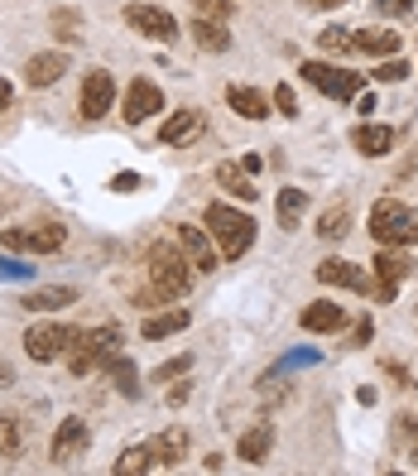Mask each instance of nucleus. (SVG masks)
<instances>
[{"instance_id": "nucleus-1", "label": "nucleus", "mask_w": 418, "mask_h": 476, "mask_svg": "<svg viewBox=\"0 0 418 476\" xmlns=\"http://www.w3.org/2000/svg\"><path fill=\"white\" fill-rule=\"evenodd\" d=\"M193 260H188L178 246L169 241H154L149 251H145V275H149V294H145V303H173V299H183L188 289H193Z\"/></svg>"}, {"instance_id": "nucleus-2", "label": "nucleus", "mask_w": 418, "mask_h": 476, "mask_svg": "<svg viewBox=\"0 0 418 476\" xmlns=\"http://www.w3.org/2000/svg\"><path fill=\"white\" fill-rule=\"evenodd\" d=\"M202 222H207L212 241H217V251L226 260H241L250 246H255V222H250L245 212H236L231 202H212V207L202 212Z\"/></svg>"}, {"instance_id": "nucleus-3", "label": "nucleus", "mask_w": 418, "mask_h": 476, "mask_svg": "<svg viewBox=\"0 0 418 476\" xmlns=\"http://www.w3.org/2000/svg\"><path fill=\"white\" fill-rule=\"evenodd\" d=\"M370 241L375 246H418V212L404 207L399 198H380L370 207Z\"/></svg>"}, {"instance_id": "nucleus-4", "label": "nucleus", "mask_w": 418, "mask_h": 476, "mask_svg": "<svg viewBox=\"0 0 418 476\" xmlns=\"http://www.w3.org/2000/svg\"><path fill=\"white\" fill-rule=\"evenodd\" d=\"M121 347V327H92V332H77V342L68 347V366H73V375H92L97 366H106Z\"/></svg>"}, {"instance_id": "nucleus-5", "label": "nucleus", "mask_w": 418, "mask_h": 476, "mask_svg": "<svg viewBox=\"0 0 418 476\" xmlns=\"http://www.w3.org/2000/svg\"><path fill=\"white\" fill-rule=\"evenodd\" d=\"M63 241H68V226H58V222L10 226V231L0 236V246H5V251H34V255H53V251H63Z\"/></svg>"}, {"instance_id": "nucleus-6", "label": "nucleus", "mask_w": 418, "mask_h": 476, "mask_svg": "<svg viewBox=\"0 0 418 476\" xmlns=\"http://www.w3.org/2000/svg\"><path fill=\"white\" fill-rule=\"evenodd\" d=\"M375 303H394V294H399V284L414 275L409 255H399V246H375Z\"/></svg>"}, {"instance_id": "nucleus-7", "label": "nucleus", "mask_w": 418, "mask_h": 476, "mask_svg": "<svg viewBox=\"0 0 418 476\" xmlns=\"http://www.w3.org/2000/svg\"><path fill=\"white\" fill-rule=\"evenodd\" d=\"M298 73H303V82H313L322 97H332V101H356V97H361V77L346 73V68H332V63H303Z\"/></svg>"}, {"instance_id": "nucleus-8", "label": "nucleus", "mask_w": 418, "mask_h": 476, "mask_svg": "<svg viewBox=\"0 0 418 476\" xmlns=\"http://www.w3.org/2000/svg\"><path fill=\"white\" fill-rule=\"evenodd\" d=\"M73 342H77V327H63V323H39L25 332V351L34 361H58V356H68Z\"/></svg>"}, {"instance_id": "nucleus-9", "label": "nucleus", "mask_w": 418, "mask_h": 476, "mask_svg": "<svg viewBox=\"0 0 418 476\" xmlns=\"http://www.w3.org/2000/svg\"><path fill=\"white\" fill-rule=\"evenodd\" d=\"M125 25L135 29V34H145V39L154 44H173L178 39V20L169 15V10H159V5H125Z\"/></svg>"}, {"instance_id": "nucleus-10", "label": "nucleus", "mask_w": 418, "mask_h": 476, "mask_svg": "<svg viewBox=\"0 0 418 476\" xmlns=\"http://www.w3.org/2000/svg\"><path fill=\"white\" fill-rule=\"evenodd\" d=\"M178 246H183V255L193 260V270L197 275H212V270L221 265V251H217V241H212V231L207 226H178Z\"/></svg>"}, {"instance_id": "nucleus-11", "label": "nucleus", "mask_w": 418, "mask_h": 476, "mask_svg": "<svg viewBox=\"0 0 418 476\" xmlns=\"http://www.w3.org/2000/svg\"><path fill=\"white\" fill-rule=\"evenodd\" d=\"M154 111H164V92L154 87L149 77H135V82H130V92H125V101H121L125 125H145Z\"/></svg>"}, {"instance_id": "nucleus-12", "label": "nucleus", "mask_w": 418, "mask_h": 476, "mask_svg": "<svg viewBox=\"0 0 418 476\" xmlns=\"http://www.w3.org/2000/svg\"><path fill=\"white\" fill-rule=\"evenodd\" d=\"M111 101H116V77L92 68V73L82 77V116H87V121H101V116L111 111Z\"/></svg>"}, {"instance_id": "nucleus-13", "label": "nucleus", "mask_w": 418, "mask_h": 476, "mask_svg": "<svg viewBox=\"0 0 418 476\" xmlns=\"http://www.w3.org/2000/svg\"><path fill=\"white\" fill-rule=\"evenodd\" d=\"M82 452H87V424H82V419H63V424H58V433H53L49 462H53V467H68V462L82 457Z\"/></svg>"}, {"instance_id": "nucleus-14", "label": "nucleus", "mask_w": 418, "mask_h": 476, "mask_svg": "<svg viewBox=\"0 0 418 476\" xmlns=\"http://www.w3.org/2000/svg\"><path fill=\"white\" fill-rule=\"evenodd\" d=\"M202 130H207V116H202L197 106H183V111H173L169 121L159 125V145H188Z\"/></svg>"}, {"instance_id": "nucleus-15", "label": "nucleus", "mask_w": 418, "mask_h": 476, "mask_svg": "<svg viewBox=\"0 0 418 476\" xmlns=\"http://www.w3.org/2000/svg\"><path fill=\"white\" fill-rule=\"evenodd\" d=\"M351 145L361 149L366 159H380V154H390V149H394V130H390V125L366 121V125H356V130H351Z\"/></svg>"}, {"instance_id": "nucleus-16", "label": "nucleus", "mask_w": 418, "mask_h": 476, "mask_svg": "<svg viewBox=\"0 0 418 476\" xmlns=\"http://www.w3.org/2000/svg\"><path fill=\"white\" fill-rule=\"evenodd\" d=\"M63 73H68V58L63 53H34L29 63H25V82H29V87H53Z\"/></svg>"}, {"instance_id": "nucleus-17", "label": "nucleus", "mask_w": 418, "mask_h": 476, "mask_svg": "<svg viewBox=\"0 0 418 476\" xmlns=\"http://www.w3.org/2000/svg\"><path fill=\"white\" fill-rule=\"evenodd\" d=\"M226 106H231L236 116H245V121H265L269 116L265 92H255V87H226Z\"/></svg>"}, {"instance_id": "nucleus-18", "label": "nucleus", "mask_w": 418, "mask_h": 476, "mask_svg": "<svg viewBox=\"0 0 418 476\" xmlns=\"http://www.w3.org/2000/svg\"><path fill=\"white\" fill-rule=\"evenodd\" d=\"M149 448L159 457V467H178L188 457V428H164L159 438H149Z\"/></svg>"}, {"instance_id": "nucleus-19", "label": "nucleus", "mask_w": 418, "mask_h": 476, "mask_svg": "<svg viewBox=\"0 0 418 476\" xmlns=\"http://www.w3.org/2000/svg\"><path fill=\"white\" fill-rule=\"evenodd\" d=\"M318 279H322V284H337V289H366L361 265H351V260H322V265H318Z\"/></svg>"}, {"instance_id": "nucleus-20", "label": "nucleus", "mask_w": 418, "mask_h": 476, "mask_svg": "<svg viewBox=\"0 0 418 476\" xmlns=\"http://www.w3.org/2000/svg\"><path fill=\"white\" fill-rule=\"evenodd\" d=\"M269 448H274V428H269V424H260V428H250L241 443H236V457L250 462V467H260V462L269 457Z\"/></svg>"}, {"instance_id": "nucleus-21", "label": "nucleus", "mask_w": 418, "mask_h": 476, "mask_svg": "<svg viewBox=\"0 0 418 476\" xmlns=\"http://www.w3.org/2000/svg\"><path fill=\"white\" fill-rule=\"evenodd\" d=\"M351 44L361 53H370V58H394L399 53V34H390V29H356Z\"/></svg>"}, {"instance_id": "nucleus-22", "label": "nucleus", "mask_w": 418, "mask_h": 476, "mask_svg": "<svg viewBox=\"0 0 418 476\" xmlns=\"http://www.w3.org/2000/svg\"><path fill=\"white\" fill-rule=\"evenodd\" d=\"M0 457L5 462L25 457V419L20 414H0Z\"/></svg>"}, {"instance_id": "nucleus-23", "label": "nucleus", "mask_w": 418, "mask_h": 476, "mask_svg": "<svg viewBox=\"0 0 418 476\" xmlns=\"http://www.w3.org/2000/svg\"><path fill=\"white\" fill-rule=\"evenodd\" d=\"M303 207H308V193H303V188H279V198H274V217H279L284 231H298Z\"/></svg>"}, {"instance_id": "nucleus-24", "label": "nucleus", "mask_w": 418, "mask_h": 476, "mask_svg": "<svg viewBox=\"0 0 418 476\" xmlns=\"http://www.w3.org/2000/svg\"><path fill=\"white\" fill-rule=\"evenodd\" d=\"M303 327H308V332H342V327H346L342 303H308V308H303Z\"/></svg>"}, {"instance_id": "nucleus-25", "label": "nucleus", "mask_w": 418, "mask_h": 476, "mask_svg": "<svg viewBox=\"0 0 418 476\" xmlns=\"http://www.w3.org/2000/svg\"><path fill=\"white\" fill-rule=\"evenodd\" d=\"M188 327V308H169V313H154L145 318V342H164V337H173V332H183Z\"/></svg>"}, {"instance_id": "nucleus-26", "label": "nucleus", "mask_w": 418, "mask_h": 476, "mask_svg": "<svg viewBox=\"0 0 418 476\" xmlns=\"http://www.w3.org/2000/svg\"><path fill=\"white\" fill-rule=\"evenodd\" d=\"M193 39H197V49H207V53H226L231 49V34H226L221 20H193Z\"/></svg>"}, {"instance_id": "nucleus-27", "label": "nucleus", "mask_w": 418, "mask_h": 476, "mask_svg": "<svg viewBox=\"0 0 418 476\" xmlns=\"http://www.w3.org/2000/svg\"><path fill=\"white\" fill-rule=\"evenodd\" d=\"M63 303H77V294L73 289H29L25 299H20L25 313H53V308H63Z\"/></svg>"}, {"instance_id": "nucleus-28", "label": "nucleus", "mask_w": 418, "mask_h": 476, "mask_svg": "<svg viewBox=\"0 0 418 476\" xmlns=\"http://www.w3.org/2000/svg\"><path fill=\"white\" fill-rule=\"evenodd\" d=\"M217 183H221L231 198H241V202H255V198H260V188L250 183V173L236 169V164H221V169H217Z\"/></svg>"}, {"instance_id": "nucleus-29", "label": "nucleus", "mask_w": 418, "mask_h": 476, "mask_svg": "<svg viewBox=\"0 0 418 476\" xmlns=\"http://www.w3.org/2000/svg\"><path fill=\"white\" fill-rule=\"evenodd\" d=\"M101 371L116 380V390H121L125 399H140V375H135V366H130L125 356H111V361H106Z\"/></svg>"}, {"instance_id": "nucleus-30", "label": "nucleus", "mask_w": 418, "mask_h": 476, "mask_svg": "<svg viewBox=\"0 0 418 476\" xmlns=\"http://www.w3.org/2000/svg\"><path fill=\"white\" fill-rule=\"evenodd\" d=\"M154 467H159V457H154L149 443L145 448H125L121 462H116V472H121V476H140V472H154Z\"/></svg>"}, {"instance_id": "nucleus-31", "label": "nucleus", "mask_w": 418, "mask_h": 476, "mask_svg": "<svg viewBox=\"0 0 418 476\" xmlns=\"http://www.w3.org/2000/svg\"><path fill=\"white\" fill-rule=\"evenodd\" d=\"M346 231H351V212H346V207H327L318 217V236H322V241H342Z\"/></svg>"}, {"instance_id": "nucleus-32", "label": "nucleus", "mask_w": 418, "mask_h": 476, "mask_svg": "<svg viewBox=\"0 0 418 476\" xmlns=\"http://www.w3.org/2000/svg\"><path fill=\"white\" fill-rule=\"evenodd\" d=\"M53 39L58 44H82V15L77 10H53Z\"/></svg>"}, {"instance_id": "nucleus-33", "label": "nucleus", "mask_w": 418, "mask_h": 476, "mask_svg": "<svg viewBox=\"0 0 418 476\" xmlns=\"http://www.w3.org/2000/svg\"><path fill=\"white\" fill-rule=\"evenodd\" d=\"M193 10H197V20H231V0H193Z\"/></svg>"}, {"instance_id": "nucleus-34", "label": "nucleus", "mask_w": 418, "mask_h": 476, "mask_svg": "<svg viewBox=\"0 0 418 476\" xmlns=\"http://www.w3.org/2000/svg\"><path fill=\"white\" fill-rule=\"evenodd\" d=\"M318 44H322L327 53H346V49H356V44H351V34H346V29H322V34H318Z\"/></svg>"}, {"instance_id": "nucleus-35", "label": "nucleus", "mask_w": 418, "mask_h": 476, "mask_svg": "<svg viewBox=\"0 0 418 476\" xmlns=\"http://www.w3.org/2000/svg\"><path fill=\"white\" fill-rule=\"evenodd\" d=\"M370 77H375V82H404V77H409V63H399V58H385V63H380Z\"/></svg>"}, {"instance_id": "nucleus-36", "label": "nucleus", "mask_w": 418, "mask_h": 476, "mask_svg": "<svg viewBox=\"0 0 418 476\" xmlns=\"http://www.w3.org/2000/svg\"><path fill=\"white\" fill-rule=\"evenodd\" d=\"M188 366H193V356H173V361H164L159 371H154L149 380H173V375H188Z\"/></svg>"}, {"instance_id": "nucleus-37", "label": "nucleus", "mask_w": 418, "mask_h": 476, "mask_svg": "<svg viewBox=\"0 0 418 476\" xmlns=\"http://www.w3.org/2000/svg\"><path fill=\"white\" fill-rule=\"evenodd\" d=\"M274 106H279L284 116H298V97H293V87L289 82H279V87H274V97H269Z\"/></svg>"}, {"instance_id": "nucleus-38", "label": "nucleus", "mask_w": 418, "mask_h": 476, "mask_svg": "<svg viewBox=\"0 0 418 476\" xmlns=\"http://www.w3.org/2000/svg\"><path fill=\"white\" fill-rule=\"evenodd\" d=\"M375 10H380V15H409L414 0H375Z\"/></svg>"}, {"instance_id": "nucleus-39", "label": "nucleus", "mask_w": 418, "mask_h": 476, "mask_svg": "<svg viewBox=\"0 0 418 476\" xmlns=\"http://www.w3.org/2000/svg\"><path fill=\"white\" fill-rule=\"evenodd\" d=\"M111 188H116V193H135L140 178H135V173H116V178H111Z\"/></svg>"}, {"instance_id": "nucleus-40", "label": "nucleus", "mask_w": 418, "mask_h": 476, "mask_svg": "<svg viewBox=\"0 0 418 476\" xmlns=\"http://www.w3.org/2000/svg\"><path fill=\"white\" fill-rule=\"evenodd\" d=\"M385 371H390L394 380H399V385H414V380H409V371H404V366H399V361H385Z\"/></svg>"}, {"instance_id": "nucleus-41", "label": "nucleus", "mask_w": 418, "mask_h": 476, "mask_svg": "<svg viewBox=\"0 0 418 476\" xmlns=\"http://www.w3.org/2000/svg\"><path fill=\"white\" fill-rule=\"evenodd\" d=\"M10 101H15V87H10L5 77H0V111H10Z\"/></svg>"}, {"instance_id": "nucleus-42", "label": "nucleus", "mask_w": 418, "mask_h": 476, "mask_svg": "<svg viewBox=\"0 0 418 476\" xmlns=\"http://www.w3.org/2000/svg\"><path fill=\"white\" fill-rule=\"evenodd\" d=\"M260 164H265L260 154H245V159H241V169H245V173H260Z\"/></svg>"}, {"instance_id": "nucleus-43", "label": "nucleus", "mask_w": 418, "mask_h": 476, "mask_svg": "<svg viewBox=\"0 0 418 476\" xmlns=\"http://www.w3.org/2000/svg\"><path fill=\"white\" fill-rule=\"evenodd\" d=\"M303 5H313V10H337V5H346V0H303Z\"/></svg>"}, {"instance_id": "nucleus-44", "label": "nucleus", "mask_w": 418, "mask_h": 476, "mask_svg": "<svg viewBox=\"0 0 418 476\" xmlns=\"http://www.w3.org/2000/svg\"><path fill=\"white\" fill-rule=\"evenodd\" d=\"M0 385H15V371H10V366H0Z\"/></svg>"}, {"instance_id": "nucleus-45", "label": "nucleus", "mask_w": 418, "mask_h": 476, "mask_svg": "<svg viewBox=\"0 0 418 476\" xmlns=\"http://www.w3.org/2000/svg\"><path fill=\"white\" fill-rule=\"evenodd\" d=\"M409 462H414V467H418V438H414V452H409Z\"/></svg>"}]
</instances>
